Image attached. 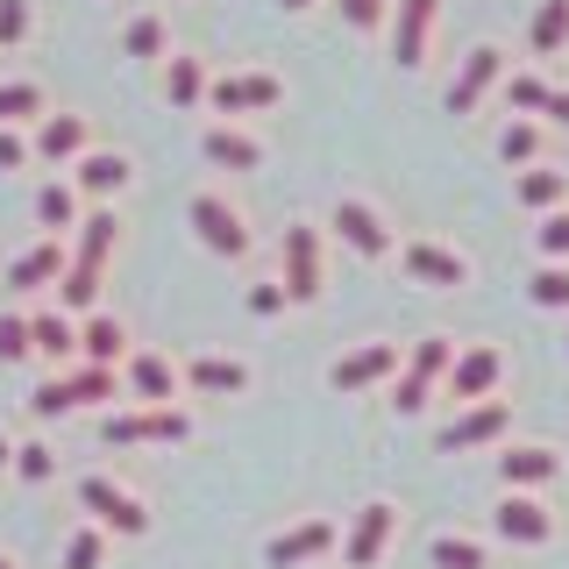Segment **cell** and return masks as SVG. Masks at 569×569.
Returning <instances> with one entry per match:
<instances>
[{
    "label": "cell",
    "instance_id": "cell-36",
    "mask_svg": "<svg viewBox=\"0 0 569 569\" xmlns=\"http://www.w3.org/2000/svg\"><path fill=\"white\" fill-rule=\"evenodd\" d=\"M498 164H512V171L541 164V121H533V114H512L506 129H498Z\"/></svg>",
    "mask_w": 569,
    "mask_h": 569
},
{
    "label": "cell",
    "instance_id": "cell-6",
    "mask_svg": "<svg viewBox=\"0 0 569 569\" xmlns=\"http://www.w3.org/2000/svg\"><path fill=\"white\" fill-rule=\"evenodd\" d=\"M399 527H406V506L399 498H363V506L349 512V527H342V548H335V556H342L349 569H378L385 556H391V541H399Z\"/></svg>",
    "mask_w": 569,
    "mask_h": 569
},
{
    "label": "cell",
    "instance_id": "cell-12",
    "mask_svg": "<svg viewBox=\"0 0 569 569\" xmlns=\"http://www.w3.org/2000/svg\"><path fill=\"white\" fill-rule=\"evenodd\" d=\"M121 391H129L136 406H171V399H186V356L136 342L129 356H121Z\"/></svg>",
    "mask_w": 569,
    "mask_h": 569
},
{
    "label": "cell",
    "instance_id": "cell-8",
    "mask_svg": "<svg viewBox=\"0 0 569 569\" xmlns=\"http://www.w3.org/2000/svg\"><path fill=\"white\" fill-rule=\"evenodd\" d=\"M406 363V342H391V335H370V342L342 349L328 363V391H342V399H363V391H385L391 378H399Z\"/></svg>",
    "mask_w": 569,
    "mask_h": 569
},
{
    "label": "cell",
    "instance_id": "cell-3",
    "mask_svg": "<svg viewBox=\"0 0 569 569\" xmlns=\"http://www.w3.org/2000/svg\"><path fill=\"white\" fill-rule=\"evenodd\" d=\"M186 228L200 236L207 257H221V263H242L249 249H257V228H249V213L228 200L221 186H200V192L186 200Z\"/></svg>",
    "mask_w": 569,
    "mask_h": 569
},
{
    "label": "cell",
    "instance_id": "cell-35",
    "mask_svg": "<svg viewBox=\"0 0 569 569\" xmlns=\"http://www.w3.org/2000/svg\"><path fill=\"white\" fill-rule=\"evenodd\" d=\"M527 50H533V58H562V50H569V0H541V8H533Z\"/></svg>",
    "mask_w": 569,
    "mask_h": 569
},
{
    "label": "cell",
    "instance_id": "cell-19",
    "mask_svg": "<svg viewBox=\"0 0 569 569\" xmlns=\"http://www.w3.org/2000/svg\"><path fill=\"white\" fill-rule=\"evenodd\" d=\"M71 263V236H36L22 257H8V292L14 299H29V292H50V284H58V271Z\"/></svg>",
    "mask_w": 569,
    "mask_h": 569
},
{
    "label": "cell",
    "instance_id": "cell-28",
    "mask_svg": "<svg viewBox=\"0 0 569 569\" xmlns=\"http://www.w3.org/2000/svg\"><path fill=\"white\" fill-rule=\"evenodd\" d=\"M8 477L14 485H29V491H50L64 477V456L50 449L43 435H14V462H8Z\"/></svg>",
    "mask_w": 569,
    "mask_h": 569
},
{
    "label": "cell",
    "instance_id": "cell-20",
    "mask_svg": "<svg viewBox=\"0 0 569 569\" xmlns=\"http://www.w3.org/2000/svg\"><path fill=\"white\" fill-rule=\"evenodd\" d=\"M435 22H441V0H391V58H399V71L427 64Z\"/></svg>",
    "mask_w": 569,
    "mask_h": 569
},
{
    "label": "cell",
    "instance_id": "cell-37",
    "mask_svg": "<svg viewBox=\"0 0 569 569\" xmlns=\"http://www.w3.org/2000/svg\"><path fill=\"white\" fill-rule=\"evenodd\" d=\"M100 284H107V271H86V263H64L50 292H58V307H64V313H93V307H100Z\"/></svg>",
    "mask_w": 569,
    "mask_h": 569
},
{
    "label": "cell",
    "instance_id": "cell-34",
    "mask_svg": "<svg viewBox=\"0 0 569 569\" xmlns=\"http://www.w3.org/2000/svg\"><path fill=\"white\" fill-rule=\"evenodd\" d=\"M207 79H213L207 58H178V50L164 58V100L186 107V114H192V107H207Z\"/></svg>",
    "mask_w": 569,
    "mask_h": 569
},
{
    "label": "cell",
    "instance_id": "cell-18",
    "mask_svg": "<svg viewBox=\"0 0 569 569\" xmlns=\"http://www.w3.org/2000/svg\"><path fill=\"white\" fill-rule=\"evenodd\" d=\"M71 186H79V200H93V207H114L121 192L136 186V164H129V150H86V157H71Z\"/></svg>",
    "mask_w": 569,
    "mask_h": 569
},
{
    "label": "cell",
    "instance_id": "cell-22",
    "mask_svg": "<svg viewBox=\"0 0 569 569\" xmlns=\"http://www.w3.org/2000/svg\"><path fill=\"white\" fill-rule=\"evenodd\" d=\"M29 342H36V363L43 370L79 363V313H64L58 299H50V307H29Z\"/></svg>",
    "mask_w": 569,
    "mask_h": 569
},
{
    "label": "cell",
    "instance_id": "cell-31",
    "mask_svg": "<svg viewBox=\"0 0 569 569\" xmlns=\"http://www.w3.org/2000/svg\"><path fill=\"white\" fill-rule=\"evenodd\" d=\"M512 200H520L527 213L562 207L569 200V171H556V164H520V171H512Z\"/></svg>",
    "mask_w": 569,
    "mask_h": 569
},
{
    "label": "cell",
    "instance_id": "cell-2",
    "mask_svg": "<svg viewBox=\"0 0 569 569\" xmlns=\"http://www.w3.org/2000/svg\"><path fill=\"white\" fill-rule=\"evenodd\" d=\"M71 491H79V512H86V520H100L114 541H142V533L157 527L150 520V498H142L129 477H114V470H86Z\"/></svg>",
    "mask_w": 569,
    "mask_h": 569
},
{
    "label": "cell",
    "instance_id": "cell-53",
    "mask_svg": "<svg viewBox=\"0 0 569 569\" xmlns=\"http://www.w3.org/2000/svg\"><path fill=\"white\" fill-rule=\"evenodd\" d=\"M562 342H569V335H562Z\"/></svg>",
    "mask_w": 569,
    "mask_h": 569
},
{
    "label": "cell",
    "instance_id": "cell-26",
    "mask_svg": "<svg viewBox=\"0 0 569 569\" xmlns=\"http://www.w3.org/2000/svg\"><path fill=\"white\" fill-rule=\"evenodd\" d=\"M79 213H86V200H79V186H71V171H50L43 186H36V228H43V236H71Z\"/></svg>",
    "mask_w": 569,
    "mask_h": 569
},
{
    "label": "cell",
    "instance_id": "cell-47",
    "mask_svg": "<svg viewBox=\"0 0 569 569\" xmlns=\"http://www.w3.org/2000/svg\"><path fill=\"white\" fill-rule=\"evenodd\" d=\"M335 14H342L356 36H370V29H385V22H391V0H335Z\"/></svg>",
    "mask_w": 569,
    "mask_h": 569
},
{
    "label": "cell",
    "instance_id": "cell-21",
    "mask_svg": "<svg viewBox=\"0 0 569 569\" xmlns=\"http://www.w3.org/2000/svg\"><path fill=\"white\" fill-rule=\"evenodd\" d=\"M36 164H50V171H71V157H86L93 150V121L86 114H36Z\"/></svg>",
    "mask_w": 569,
    "mask_h": 569
},
{
    "label": "cell",
    "instance_id": "cell-16",
    "mask_svg": "<svg viewBox=\"0 0 569 569\" xmlns=\"http://www.w3.org/2000/svg\"><path fill=\"white\" fill-rule=\"evenodd\" d=\"M200 157L213 171H263V136L242 114H213L200 129Z\"/></svg>",
    "mask_w": 569,
    "mask_h": 569
},
{
    "label": "cell",
    "instance_id": "cell-7",
    "mask_svg": "<svg viewBox=\"0 0 569 569\" xmlns=\"http://www.w3.org/2000/svg\"><path fill=\"white\" fill-rule=\"evenodd\" d=\"M335 548H342V520L335 512H299L292 527H278L263 541V569H320Z\"/></svg>",
    "mask_w": 569,
    "mask_h": 569
},
{
    "label": "cell",
    "instance_id": "cell-29",
    "mask_svg": "<svg viewBox=\"0 0 569 569\" xmlns=\"http://www.w3.org/2000/svg\"><path fill=\"white\" fill-rule=\"evenodd\" d=\"M107 556H114V533L79 512V520L64 527V541H58V569H107Z\"/></svg>",
    "mask_w": 569,
    "mask_h": 569
},
{
    "label": "cell",
    "instance_id": "cell-10",
    "mask_svg": "<svg viewBox=\"0 0 569 569\" xmlns=\"http://www.w3.org/2000/svg\"><path fill=\"white\" fill-rule=\"evenodd\" d=\"M520 427V413H512V399H470V406H456V420L435 435V449L441 456H477V449H498V441Z\"/></svg>",
    "mask_w": 569,
    "mask_h": 569
},
{
    "label": "cell",
    "instance_id": "cell-32",
    "mask_svg": "<svg viewBox=\"0 0 569 569\" xmlns=\"http://www.w3.org/2000/svg\"><path fill=\"white\" fill-rule=\"evenodd\" d=\"M449 363H456V335L449 328H435V335H420L413 349H406V378H420V385H435L441 391V378H449Z\"/></svg>",
    "mask_w": 569,
    "mask_h": 569
},
{
    "label": "cell",
    "instance_id": "cell-1",
    "mask_svg": "<svg viewBox=\"0 0 569 569\" xmlns=\"http://www.w3.org/2000/svg\"><path fill=\"white\" fill-rule=\"evenodd\" d=\"M192 435H200V420H192L186 399H171V406L121 399V406L100 413V441H107V449H171V441H192Z\"/></svg>",
    "mask_w": 569,
    "mask_h": 569
},
{
    "label": "cell",
    "instance_id": "cell-52",
    "mask_svg": "<svg viewBox=\"0 0 569 569\" xmlns=\"http://www.w3.org/2000/svg\"><path fill=\"white\" fill-rule=\"evenodd\" d=\"M0 569H22V556H14V548H0Z\"/></svg>",
    "mask_w": 569,
    "mask_h": 569
},
{
    "label": "cell",
    "instance_id": "cell-33",
    "mask_svg": "<svg viewBox=\"0 0 569 569\" xmlns=\"http://www.w3.org/2000/svg\"><path fill=\"white\" fill-rule=\"evenodd\" d=\"M121 50L129 58H171V14L164 8H142L121 22Z\"/></svg>",
    "mask_w": 569,
    "mask_h": 569
},
{
    "label": "cell",
    "instance_id": "cell-9",
    "mask_svg": "<svg viewBox=\"0 0 569 569\" xmlns=\"http://www.w3.org/2000/svg\"><path fill=\"white\" fill-rule=\"evenodd\" d=\"M556 533H562V520H556V506H548L541 491H512V485H498L491 541H506V548H548Z\"/></svg>",
    "mask_w": 569,
    "mask_h": 569
},
{
    "label": "cell",
    "instance_id": "cell-14",
    "mask_svg": "<svg viewBox=\"0 0 569 569\" xmlns=\"http://www.w3.org/2000/svg\"><path fill=\"white\" fill-rule=\"evenodd\" d=\"M186 391L192 399H249L257 391V363L236 349H200V356H186Z\"/></svg>",
    "mask_w": 569,
    "mask_h": 569
},
{
    "label": "cell",
    "instance_id": "cell-4",
    "mask_svg": "<svg viewBox=\"0 0 569 569\" xmlns=\"http://www.w3.org/2000/svg\"><path fill=\"white\" fill-rule=\"evenodd\" d=\"M391 257H399L406 284H420V292H462V284L477 278V257L456 249V242H441V236H406Z\"/></svg>",
    "mask_w": 569,
    "mask_h": 569
},
{
    "label": "cell",
    "instance_id": "cell-49",
    "mask_svg": "<svg viewBox=\"0 0 569 569\" xmlns=\"http://www.w3.org/2000/svg\"><path fill=\"white\" fill-rule=\"evenodd\" d=\"M541 114L556 121V129H569V86H548V100H541Z\"/></svg>",
    "mask_w": 569,
    "mask_h": 569
},
{
    "label": "cell",
    "instance_id": "cell-38",
    "mask_svg": "<svg viewBox=\"0 0 569 569\" xmlns=\"http://www.w3.org/2000/svg\"><path fill=\"white\" fill-rule=\"evenodd\" d=\"M36 114H50V93L36 79H0V121H14V129H29Z\"/></svg>",
    "mask_w": 569,
    "mask_h": 569
},
{
    "label": "cell",
    "instance_id": "cell-30",
    "mask_svg": "<svg viewBox=\"0 0 569 569\" xmlns=\"http://www.w3.org/2000/svg\"><path fill=\"white\" fill-rule=\"evenodd\" d=\"M427 562L435 569H491V541L470 527H441L435 541H427Z\"/></svg>",
    "mask_w": 569,
    "mask_h": 569
},
{
    "label": "cell",
    "instance_id": "cell-42",
    "mask_svg": "<svg viewBox=\"0 0 569 569\" xmlns=\"http://www.w3.org/2000/svg\"><path fill=\"white\" fill-rule=\"evenodd\" d=\"M498 86H506V107H512V114H541V100H548V79H541V71H506Z\"/></svg>",
    "mask_w": 569,
    "mask_h": 569
},
{
    "label": "cell",
    "instance_id": "cell-27",
    "mask_svg": "<svg viewBox=\"0 0 569 569\" xmlns=\"http://www.w3.org/2000/svg\"><path fill=\"white\" fill-rule=\"evenodd\" d=\"M136 342H129V320L121 313H107V307H93V313H79V356L86 363H121Z\"/></svg>",
    "mask_w": 569,
    "mask_h": 569
},
{
    "label": "cell",
    "instance_id": "cell-24",
    "mask_svg": "<svg viewBox=\"0 0 569 569\" xmlns=\"http://www.w3.org/2000/svg\"><path fill=\"white\" fill-rule=\"evenodd\" d=\"M64 391H71V413H107V406H121L129 391H121V363H64Z\"/></svg>",
    "mask_w": 569,
    "mask_h": 569
},
{
    "label": "cell",
    "instance_id": "cell-11",
    "mask_svg": "<svg viewBox=\"0 0 569 569\" xmlns=\"http://www.w3.org/2000/svg\"><path fill=\"white\" fill-rule=\"evenodd\" d=\"M328 228H335V242L356 249L363 263H385L391 249H399V228H391L385 207L363 200V192H342V200H335V213H328Z\"/></svg>",
    "mask_w": 569,
    "mask_h": 569
},
{
    "label": "cell",
    "instance_id": "cell-13",
    "mask_svg": "<svg viewBox=\"0 0 569 569\" xmlns=\"http://www.w3.org/2000/svg\"><path fill=\"white\" fill-rule=\"evenodd\" d=\"M506 370H512V356L498 342H456V363H449V378H441V399H456V406L491 399V391L506 385Z\"/></svg>",
    "mask_w": 569,
    "mask_h": 569
},
{
    "label": "cell",
    "instance_id": "cell-40",
    "mask_svg": "<svg viewBox=\"0 0 569 569\" xmlns=\"http://www.w3.org/2000/svg\"><path fill=\"white\" fill-rule=\"evenodd\" d=\"M0 363H36V342H29V307H0Z\"/></svg>",
    "mask_w": 569,
    "mask_h": 569
},
{
    "label": "cell",
    "instance_id": "cell-46",
    "mask_svg": "<svg viewBox=\"0 0 569 569\" xmlns=\"http://www.w3.org/2000/svg\"><path fill=\"white\" fill-rule=\"evenodd\" d=\"M427 406H435V385H420V378H406V370H399V378H391V413H399V420H420Z\"/></svg>",
    "mask_w": 569,
    "mask_h": 569
},
{
    "label": "cell",
    "instance_id": "cell-45",
    "mask_svg": "<svg viewBox=\"0 0 569 569\" xmlns=\"http://www.w3.org/2000/svg\"><path fill=\"white\" fill-rule=\"evenodd\" d=\"M242 307H249V320H278L284 307H292V292H284V278H257L242 292Z\"/></svg>",
    "mask_w": 569,
    "mask_h": 569
},
{
    "label": "cell",
    "instance_id": "cell-41",
    "mask_svg": "<svg viewBox=\"0 0 569 569\" xmlns=\"http://www.w3.org/2000/svg\"><path fill=\"white\" fill-rule=\"evenodd\" d=\"M533 249H541V257H556V263H569V200L548 207L541 221H533Z\"/></svg>",
    "mask_w": 569,
    "mask_h": 569
},
{
    "label": "cell",
    "instance_id": "cell-39",
    "mask_svg": "<svg viewBox=\"0 0 569 569\" xmlns=\"http://www.w3.org/2000/svg\"><path fill=\"white\" fill-rule=\"evenodd\" d=\"M527 299L541 313H569V263L541 257V263H533V278H527Z\"/></svg>",
    "mask_w": 569,
    "mask_h": 569
},
{
    "label": "cell",
    "instance_id": "cell-25",
    "mask_svg": "<svg viewBox=\"0 0 569 569\" xmlns=\"http://www.w3.org/2000/svg\"><path fill=\"white\" fill-rule=\"evenodd\" d=\"M114 242H121V213H114V207H86L79 228H71V263H86V271H107Z\"/></svg>",
    "mask_w": 569,
    "mask_h": 569
},
{
    "label": "cell",
    "instance_id": "cell-23",
    "mask_svg": "<svg viewBox=\"0 0 569 569\" xmlns=\"http://www.w3.org/2000/svg\"><path fill=\"white\" fill-rule=\"evenodd\" d=\"M498 79H506V50H498V43H477L470 58H462V71L449 79V93H441V100H449V114H477Z\"/></svg>",
    "mask_w": 569,
    "mask_h": 569
},
{
    "label": "cell",
    "instance_id": "cell-15",
    "mask_svg": "<svg viewBox=\"0 0 569 569\" xmlns=\"http://www.w3.org/2000/svg\"><path fill=\"white\" fill-rule=\"evenodd\" d=\"M556 477H562V449H556V441H520V435L498 441V485H512V491H548Z\"/></svg>",
    "mask_w": 569,
    "mask_h": 569
},
{
    "label": "cell",
    "instance_id": "cell-48",
    "mask_svg": "<svg viewBox=\"0 0 569 569\" xmlns=\"http://www.w3.org/2000/svg\"><path fill=\"white\" fill-rule=\"evenodd\" d=\"M29 164H36V142H29V129L0 121V171H29Z\"/></svg>",
    "mask_w": 569,
    "mask_h": 569
},
{
    "label": "cell",
    "instance_id": "cell-17",
    "mask_svg": "<svg viewBox=\"0 0 569 569\" xmlns=\"http://www.w3.org/2000/svg\"><path fill=\"white\" fill-rule=\"evenodd\" d=\"M278 100H284L278 71H221V79H207V107H213V114H271Z\"/></svg>",
    "mask_w": 569,
    "mask_h": 569
},
{
    "label": "cell",
    "instance_id": "cell-50",
    "mask_svg": "<svg viewBox=\"0 0 569 569\" xmlns=\"http://www.w3.org/2000/svg\"><path fill=\"white\" fill-rule=\"evenodd\" d=\"M8 462H14V427L0 420V477H8Z\"/></svg>",
    "mask_w": 569,
    "mask_h": 569
},
{
    "label": "cell",
    "instance_id": "cell-44",
    "mask_svg": "<svg viewBox=\"0 0 569 569\" xmlns=\"http://www.w3.org/2000/svg\"><path fill=\"white\" fill-rule=\"evenodd\" d=\"M29 413H36V420H71V391H64V370H50V378L29 391Z\"/></svg>",
    "mask_w": 569,
    "mask_h": 569
},
{
    "label": "cell",
    "instance_id": "cell-5",
    "mask_svg": "<svg viewBox=\"0 0 569 569\" xmlns=\"http://www.w3.org/2000/svg\"><path fill=\"white\" fill-rule=\"evenodd\" d=\"M278 278H284V292H292V307H320V292H328V236H320V221L284 228Z\"/></svg>",
    "mask_w": 569,
    "mask_h": 569
},
{
    "label": "cell",
    "instance_id": "cell-43",
    "mask_svg": "<svg viewBox=\"0 0 569 569\" xmlns=\"http://www.w3.org/2000/svg\"><path fill=\"white\" fill-rule=\"evenodd\" d=\"M36 36V0H0V50H22Z\"/></svg>",
    "mask_w": 569,
    "mask_h": 569
},
{
    "label": "cell",
    "instance_id": "cell-51",
    "mask_svg": "<svg viewBox=\"0 0 569 569\" xmlns=\"http://www.w3.org/2000/svg\"><path fill=\"white\" fill-rule=\"evenodd\" d=\"M278 8H284V14H307V8H313V0H278Z\"/></svg>",
    "mask_w": 569,
    "mask_h": 569
}]
</instances>
